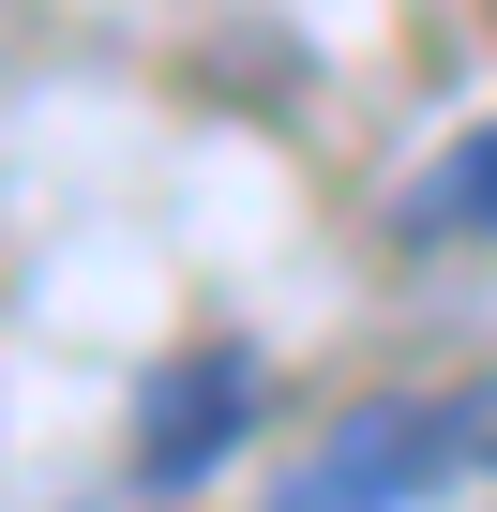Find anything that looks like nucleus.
Wrapping results in <instances>:
<instances>
[{
    "instance_id": "1",
    "label": "nucleus",
    "mask_w": 497,
    "mask_h": 512,
    "mask_svg": "<svg viewBox=\"0 0 497 512\" xmlns=\"http://www.w3.org/2000/svg\"><path fill=\"white\" fill-rule=\"evenodd\" d=\"M497 452V392H377L347 422L302 437V467L272 482V512H422Z\"/></svg>"
}]
</instances>
